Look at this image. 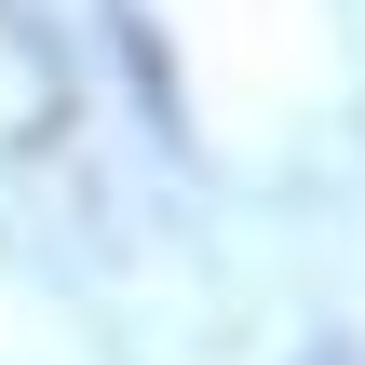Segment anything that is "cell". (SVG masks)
Segmentation results:
<instances>
[{"instance_id":"obj_1","label":"cell","mask_w":365,"mask_h":365,"mask_svg":"<svg viewBox=\"0 0 365 365\" xmlns=\"http://www.w3.org/2000/svg\"><path fill=\"white\" fill-rule=\"evenodd\" d=\"M312 365H339V352H312Z\"/></svg>"}]
</instances>
